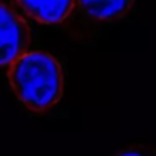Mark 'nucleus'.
<instances>
[{"mask_svg": "<svg viewBox=\"0 0 156 156\" xmlns=\"http://www.w3.org/2000/svg\"><path fill=\"white\" fill-rule=\"evenodd\" d=\"M30 19L42 24H61L74 9V0H17Z\"/></svg>", "mask_w": 156, "mask_h": 156, "instance_id": "nucleus-4", "label": "nucleus"}, {"mask_svg": "<svg viewBox=\"0 0 156 156\" xmlns=\"http://www.w3.org/2000/svg\"><path fill=\"white\" fill-rule=\"evenodd\" d=\"M9 84L27 109L45 112L64 92V72L54 55L42 51L24 52L9 66Z\"/></svg>", "mask_w": 156, "mask_h": 156, "instance_id": "nucleus-1", "label": "nucleus"}, {"mask_svg": "<svg viewBox=\"0 0 156 156\" xmlns=\"http://www.w3.org/2000/svg\"><path fill=\"white\" fill-rule=\"evenodd\" d=\"M114 156H156V148L136 144V146H129V148L116 153Z\"/></svg>", "mask_w": 156, "mask_h": 156, "instance_id": "nucleus-5", "label": "nucleus"}, {"mask_svg": "<svg viewBox=\"0 0 156 156\" xmlns=\"http://www.w3.org/2000/svg\"><path fill=\"white\" fill-rule=\"evenodd\" d=\"M134 0H74L79 17L91 24H109L122 19Z\"/></svg>", "mask_w": 156, "mask_h": 156, "instance_id": "nucleus-3", "label": "nucleus"}, {"mask_svg": "<svg viewBox=\"0 0 156 156\" xmlns=\"http://www.w3.org/2000/svg\"><path fill=\"white\" fill-rule=\"evenodd\" d=\"M30 27L7 4L0 2V67L10 66L19 55L27 52Z\"/></svg>", "mask_w": 156, "mask_h": 156, "instance_id": "nucleus-2", "label": "nucleus"}]
</instances>
